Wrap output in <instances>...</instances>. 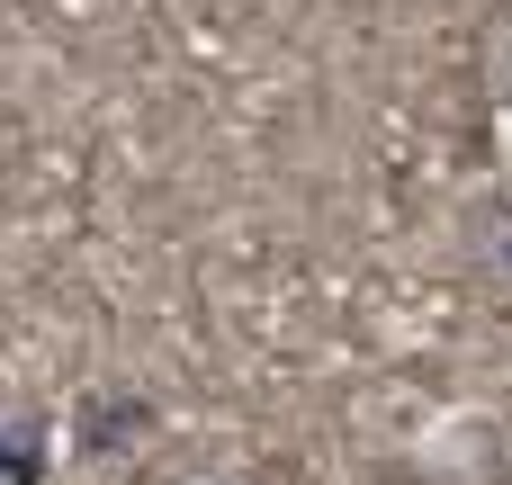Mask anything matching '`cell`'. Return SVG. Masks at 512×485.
I'll use <instances>...</instances> for the list:
<instances>
[{"mask_svg":"<svg viewBox=\"0 0 512 485\" xmlns=\"http://www.w3.org/2000/svg\"><path fill=\"white\" fill-rule=\"evenodd\" d=\"M0 485H45V423L36 414L0 423Z\"/></svg>","mask_w":512,"mask_h":485,"instance_id":"7a4b0ae2","label":"cell"},{"mask_svg":"<svg viewBox=\"0 0 512 485\" xmlns=\"http://www.w3.org/2000/svg\"><path fill=\"white\" fill-rule=\"evenodd\" d=\"M153 432V405L135 396V387H117V396H90L81 405V459H117V450H135Z\"/></svg>","mask_w":512,"mask_h":485,"instance_id":"6da1fadb","label":"cell"},{"mask_svg":"<svg viewBox=\"0 0 512 485\" xmlns=\"http://www.w3.org/2000/svg\"><path fill=\"white\" fill-rule=\"evenodd\" d=\"M477 270H495V279L512 288V198L477 216Z\"/></svg>","mask_w":512,"mask_h":485,"instance_id":"3957f363","label":"cell"}]
</instances>
